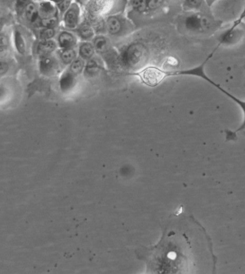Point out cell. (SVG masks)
I'll return each instance as SVG.
<instances>
[{
  "label": "cell",
  "mask_w": 245,
  "mask_h": 274,
  "mask_svg": "<svg viewBox=\"0 0 245 274\" xmlns=\"http://www.w3.org/2000/svg\"><path fill=\"white\" fill-rule=\"evenodd\" d=\"M85 60L82 59L80 57H78L72 63L69 65V69L76 76H78L83 73L85 68Z\"/></svg>",
  "instance_id": "44dd1931"
},
{
  "label": "cell",
  "mask_w": 245,
  "mask_h": 274,
  "mask_svg": "<svg viewBox=\"0 0 245 274\" xmlns=\"http://www.w3.org/2000/svg\"><path fill=\"white\" fill-rule=\"evenodd\" d=\"M131 6L138 13H144L146 11V0H130Z\"/></svg>",
  "instance_id": "cb8c5ba5"
},
{
  "label": "cell",
  "mask_w": 245,
  "mask_h": 274,
  "mask_svg": "<svg viewBox=\"0 0 245 274\" xmlns=\"http://www.w3.org/2000/svg\"><path fill=\"white\" fill-rule=\"evenodd\" d=\"M82 7L74 0L63 14V25L67 30H75L81 23Z\"/></svg>",
  "instance_id": "ba28073f"
},
{
  "label": "cell",
  "mask_w": 245,
  "mask_h": 274,
  "mask_svg": "<svg viewBox=\"0 0 245 274\" xmlns=\"http://www.w3.org/2000/svg\"><path fill=\"white\" fill-rule=\"evenodd\" d=\"M103 70V63L98 58H91L85 62V68L83 70V76L87 79L95 78L99 76Z\"/></svg>",
  "instance_id": "4fadbf2b"
},
{
  "label": "cell",
  "mask_w": 245,
  "mask_h": 274,
  "mask_svg": "<svg viewBox=\"0 0 245 274\" xmlns=\"http://www.w3.org/2000/svg\"><path fill=\"white\" fill-rule=\"evenodd\" d=\"M9 68H10V66H9L8 63L5 61H0V77L6 74Z\"/></svg>",
  "instance_id": "f1b7e54d"
},
{
  "label": "cell",
  "mask_w": 245,
  "mask_h": 274,
  "mask_svg": "<svg viewBox=\"0 0 245 274\" xmlns=\"http://www.w3.org/2000/svg\"><path fill=\"white\" fill-rule=\"evenodd\" d=\"M14 45L18 52L24 54L25 52V43L24 41L23 36L18 31L14 32Z\"/></svg>",
  "instance_id": "603a6c76"
},
{
  "label": "cell",
  "mask_w": 245,
  "mask_h": 274,
  "mask_svg": "<svg viewBox=\"0 0 245 274\" xmlns=\"http://www.w3.org/2000/svg\"><path fill=\"white\" fill-rule=\"evenodd\" d=\"M78 57V51L75 48L65 49V50L60 49L58 53L60 63L64 65H70Z\"/></svg>",
  "instance_id": "d6986e66"
},
{
  "label": "cell",
  "mask_w": 245,
  "mask_h": 274,
  "mask_svg": "<svg viewBox=\"0 0 245 274\" xmlns=\"http://www.w3.org/2000/svg\"><path fill=\"white\" fill-rule=\"evenodd\" d=\"M56 34V31L54 28H44L40 31V38L43 40H52L53 36Z\"/></svg>",
  "instance_id": "4316f807"
},
{
  "label": "cell",
  "mask_w": 245,
  "mask_h": 274,
  "mask_svg": "<svg viewBox=\"0 0 245 274\" xmlns=\"http://www.w3.org/2000/svg\"><path fill=\"white\" fill-rule=\"evenodd\" d=\"M4 23L3 20H0V32H1L2 29L3 28Z\"/></svg>",
  "instance_id": "d590c367"
},
{
  "label": "cell",
  "mask_w": 245,
  "mask_h": 274,
  "mask_svg": "<svg viewBox=\"0 0 245 274\" xmlns=\"http://www.w3.org/2000/svg\"><path fill=\"white\" fill-rule=\"evenodd\" d=\"M197 77V78H201V79L205 80L206 83H209L210 85L215 87V88L219 89L220 92H222L223 94L225 95V96L230 98V100H232V101L237 103V105L239 106V107L242 109L243 116H244L242 124L239 126L238 129L236 130L235 131H228V130L225 131L226 140L230 141V140H235L236 137H237V134L238 133H243L245 136V100H241L240 98H238L237 97L233 96L231 93L226 91L225 89L223 88L222 86L219 85V84L216 83L214 80H212L211 78L206 74L204 67H201V68L199 69Z\"/></svg>",
  "instance_id": "277c9868"
},
{
  "label": "cell",
  "mask_w": 245,
  "mask_h": 274,
  "mask_svg": "<svg viewBox=\"0 0 245 274\" xmlns=\"http://www.w3.org/2000/svg\"><path fill=\"white\" fill-rule=\"evenodd\" d=\"M166 0H146V12H153L165 5Z\"/></svg>",
  "instance_id": "7402d4cb"
},
{
  "label": "cell",
  "mask_w": 245,
  "mask_h": 274,
  "mask_svg": "<svg viewBox=\"0 0 245 274\" xmlns=\"http://www.w3.org/2000/svg\"><path fill=\"white\" fill-rule=\"evenodd\" d=\"M40 70L43 76L52 77L61 72V63L59 59L50 54L40 58Z\"/></svg>",
  "instance_id": "9c48e42d"
},
{
  "label": "cell",
  "mask_w": 245,
  "mask_h": 274,
  "mask_svg": "<svg viewBox=\"0 0 245 274\" xmlns=\"http://www.w3.org/2000/svg\"><path fill=\"white\" fill-rule=\"evenodd\" d=\"M7 96V90L3 86H0V99L5 98Z\"/></svg>",
  "instance_id": "836d02e7"
},
{
  "label": "cell",
  "mask_w": 245,
  "mask_h": 274,
  "mask_svg": "<svg viewBox=\"0 0 245 274\" xmlns=\"http://www.w3.org/2000/svg\"><path fill=\"white\" fill-rule=\"evenodd\" d=\"M9 45V39L5 34H0V47H7Z\"/></svg>",
  "instance_id": "f546056e"
},
{
  "label": "cell",
  "mask_w": 245,
  "mask_h": 274,
  "mask_svg": "<svg viewBox=\"0 0 245 274\" xmlns=\"http://www.w3.org/2000/svg\"><path fill=\"white\" fill-rule=\"evenodd\" d=\"M80 7H87L92 0H74Z\"/></svg>",
  "instance_id": "1f68e13d"
},
{
  "label": "cell",
  "mask_w": 245,
  "mask_h": 274,
  "mask_svg": "<svg viewBox=\"0 0 245 274\" xmlns=\"http://www.w3.org/2000/svg\"><path fill=\"white\" fill-rule=\"evenodd\" d=\"M49 1L54 4L62 13H64L70 6L73 0H49Z\"/></svg>",
  "instance_id": "d4e9b609"
},
{
  "label": "cell",
  "mask_w": 245,
  "mask_h": 274,
  "mask_svg": "<svg viewBox=\"0 0 245 274\" xmlns=\"http://www.w3.org/2000/svg\"><path fill=\"white\" fill-rule=\"evenodd\" d=\"M183 17L184 30L195 35H212L222 26V22L202 12H186Z\"/></svg>",
  "instance_id": "7a4b0ae2"
},
{
  "label": "cell",
  "mask_w": 245,
  "mask_h": 274,
  "mask_svg": "<svg viewBox=\"0 0 245 274\" xmlns=\"http://www.w3.org/2000/svg\"><path fill=\"white\" fill-rule=\"evenodd\" d=\"M114 0H92L87 5L93 16L110 15L111 14Z\"/></svg>",
  "instance_id": "30bf717a"
},
{
  "label": "cell",
  "mask_w": 245,
  "mask_h": 274,
  "mask_svg": "<svg viewBox=\"0 0 245 274\" xmlns=\"http://www.w3.org/2000/svg\"><path fill=\"white\" fill-rule=\"evenodd\" d=\"M205 1L206 5H207V6L210 8V7L213 6L214 4H215L217 0H205Z\"/></svg>",
  "instance_id": "e575fe53"
},
{
  "label": "cell",
  "mask_w": 245,
  "mask_h": 274,
  "mask_svg": "<svg viewBox=\"0 0 245 274\" xmlns=\"http://www.w3.org/2000/svg\"><path fill=\"white\" fill-rule=\"evenodd\" d=\"M149 59V51L144 44L135 43L126 47L122 51L120 60L124 66L133 69L144 68Z\"/></svg>",
  "instance_id": "3957f363"
},
{
  "label": "cell",
  "mask_w": 245,
  "mask_h": 274,
  "mask_svg": "<svg viewBox=\"0 0 245 274\" xmlns=\"http://www.w3.org/2000/svg\"><path fill=\"white\" fill-rule=\"evenodd\" d=\"M128 75L138 77L144 85L152 87L160 85L166 78V70L156 66L144 67L137 72H129Z\"/></svg>",
  "instance_id": "5b68a950"
},
{
  "label": "cell",
  "mask_w": 245,
  "mask_h": 274,
  "mask_svg": "<svg viewBox=\"0 0 245 274\" xmlns=\"http://www.w3.org/2000/svg\"><path fill=\"white\" fill-rule=\"evenodd\" d=\"M57 44L62 50L75 48L78 45V36L70 30L62 31L58 34Z\"/></svg>",
  "instance_id": "7c38bea8"
},
{
  "label": "cell",
  "mask_w": 245,
  "mask_h": 274,
  "mask_svg": "<svg viewBox=\"0 0 245 274\" xmlns=\"http://www.w3.org/2000/svg\"><path fill=\"white\" fill-rule=\"evenodd\" d=\"M58 7L50 1L40 4V14L42 19L58 17Z\"/></svg>",
  "instance_id": "ac0fdd59"
},
{
  "label": "cell",
  "mask_w": 245,
  "mask_h": 274,
  "mask_svg": "<svg viewBox=\"0 0 245 274\" xmlns=\"http://www.w3.org/2000/svg\"><path fill=\"white\" fill-rule=\"evenodd\" d=\"M77 76L73 74L69 69H65L60 77L59 87L60 91L63 93H68L77 85Z\"/></svg>",
  "instance_id": "8fae6325"
},
{
  "label": "cell",
  "mask_w": 245,
  "mask_h": 274,
  "mask_svg": "<svg viewBox=\"0 0 245 274\" xmlns=\"http://www.w3.org/2000/svg\"><path fill=\"white\" fill-rule=\"evenodd\" d=\"M77 51H78V57L85 61L91 59L96 54V50H95L93 43L89 41H82L78 45V49Z\"/></svg>",
  "instance_id": "e0dca14e"
},
{
  "label": "cell",
  "mask_w": 245,
  "mask_h": 274,
  "mask_svg": "<svg viewBox=\"0 0 245 274\" xmlns=\"http://www.w3.org/2000/svg\"><path fill=\"white\" fill-rule=\"evenodd\" d=\"M74 31L78 38L83 41H91L96 36L95 29L89 23H80Z\"/></svg>",
  "instance_id": "5bb4252c"
},
{
  "label": "cell",
  "mask_w": 245,
  "mask_h": 274,
  "mask_svg": "<svg viewBox=\"0 0 245 274\" xmlns=\"http://www.w3.org/2000/svg\"><path fill=\"white\" fill-rule=\"evenodd\" d=\"M162 240L151 248V271L157 273H191L200 247H212L205 230L194 218L175 219Z\"/></svg>",
  "instance_id": "6da1fadb"
},
{
  "label": "cell",
  "mask_w": 245,
  "mask_h": 274,
  "mask_svg": "<svg viewBox=\"0 0 245 274\" xmlns=\"http://www.w3.org/2000/svg\"><path fill=\"white\" fill-rule=\"evenodd\" d=\"M245 20V7H244V9H243L242 13H241L240 16H239V17L237 20H235V22H234L233 24L232 25H235V26H239V25H240L242 23V22L244 21Z\"/></svg>",
  "instance_id": "4dcf8cb0"
},
{
  "label": "cell",
  "mask_w": 245,
  "mask_h": 274,
  "mask_svg": "<svg viewBox=\"0 0 245 274\" xmlns=\"http://www.w3.org/2000/svg\"><path fill=\"white\" fill-rule=\"evenodd\" d=\"M92 43L96 52L98 54H105L111 50V43L109 38L102 34L95 36L92 40Z\"/></svg>",
  "instance_id": "9a60e30c"
},
{
  "label": "cell",
  "mask_w": 245,
  "mask_h": 274,
  "mask_svg": "<svg viewBox=\"0 0 245 274\" xmlns=\"http://www.w3.org/2000/svg\"><path fill=\"white\" fill-rule=\"evenodd\" d=\"M7 47H0V59L7 56Z\"/></svg>",
  "instance_id": "d6a6232c"
},
{
  "label": "cell",
  "mask_w": 245,
  "mask_h": 274,
  "mask_svg": "<svg viewBox=\"0 0 245 274\" xmlns=\"http://www.w3.org/2000/svg\"><path fill=\"white\" fill-rule=\"evenodd\" d=\"M240 25L235 26L232 25L226 30H223L217 38L218 46L232 47L237 45L239 42L242 41L244 32L241 29Z\"/></svg>",
  "instance_id": "8992f818"
},
{
  "label": "cell",
  "mask_w": 245,
  "mask_h": 274,
  "mask_svg": "<svg viewBox=\"0 0 245 274\" xmlns=\"http://www.w3.org/2000/svg\"><path fill=\"white\" fill-rule=\"evenodd\" d=\"M103 25L106 32L112 36H122L128 29L126 20L116 14L106 16Z\"/></svg>",
  "instance_id": "52a82bcc"
},
{
  "label": "cell",
  "mask_w": 245,
  "mask_h": 274,
  "mask_svg": "<svg viewBox=\"0 0 245 274\" xmlns=\"http://www.w3.org/2000/svg\"><path fill=\"white\" fill-rule=\"evenodd\" d=\"M58 44L52 40H43L40 42L37 48V52L40 58L50 56L57 50Z\"/></svg>",
  "instance_id": "2e32d148"
},
{
  "label": "cell",
  "mask_w": 245,
  "mask_h": 274,
  "mask_svg": "<svg viewBox=\"0 0 245 274\" xmlns=\"http://www.w3.org/2000/svg\"><path fill=\"white\" fill-rule=\"evenodd\" d=\"M38 11L37 10L36 5L33 4H30L27 5L26 8V17L27 20L31 22H34L38 18Z\"/></svg>",
  "instance_id": "484cf974"
},
{
  "label": "cell",
  "mask_w": 245,
  "mask_h": 274,
  "mask_svg": "<svg viewBox=\"0 0 245 274\" xmlns=\"http://www.w3.org/2000/svg\"><path fill=\"white\" fill-rule=\"evenodd\" d=\"M58 24V17L47 18V19H42L41 20L42 26L45 28H55Z\"/></svg>",
  "instance_id": "83f0119b"
},
{
  "label": "cell",
  "mask_w": 245,
  "mask_h": 274,
  "mask_svg": "<svg viewBox=\"0 0 245 274\" xmlns=\"http://www.w3.org/2000/svg\"><path fill=\"white\" fill-rule=\"evenodd\" d=\"M207 6L205 0H184L183 9L186 12H202L204 6ZM208 7V6H207Z\"/></svg>",
  "instance_id": "ffe728a7"
}]
</instances>
